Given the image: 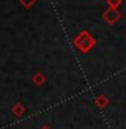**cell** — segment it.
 Instances as JSON below:
<instances>
[{
	"mask_svg": "<svg viewBox=\"0 0 126 129\" xmlns=\"http://www.w3.org/2000/svg\"><path fill=\"white\" fill-rule=\"evenodd\" d=\"M75 42L77 44V45H76L77 48H80V49H81L83 52H87V50L90 49V48L94 46V42H95V41H94V38H91L88 34L84 31L81 36H79L77 38H76Z\"/></svg>",
	"mask_w": 126,
	"mask_h": 129,
	"instance_id": "cell-1",
	"label": "cell"
},
{
	"mask_svg": "<svg viewBox=\"0 0 126 129\" xmlns=\"http://www.w3.org/2000/svg\"><path fill=\"white\" fill-rule=\"evenodd\" d=\"M107 14H110V15H111L110 23L115 22V20H117L118 18H119V12H118V11H115V10H108V11H107Z\"/></svg>",
	"mask_w": 126,
	"mask_h": 129,
	"instance_id": "cell-2",
	"label": "cell"
},
{
	"mask_svg": "<svg viewBox=\"0 0 126 129\" xmlns=\"http://www.w3.org/2000/svg\"><path fill=\"white\" fill-rule=\"evenodd\" d=\"M20 2H22V4H23V6H27V7H29V6L33 4V3L35 2V0H20Z\"/></svg>",
	"mask_w": 126,
	"mask_h": 129,
	"instance_id": "cell-3",
	"label": "cell"
},
{
	"mask_svg": "<svg viewBox=\"0 0 126 129\" xmlns=\"http://www.w3.org/2000/svg\"><path fill=\"white\" fill-rule=\"evenodd\" d=\"M107 2H108L110 6H118L121 3V0H107Z\"/></svg>",
	"mask_w": 126,
	"mask_h": 129,
	"instance_id": "cell-4",
	"label": "cell"
}]
</instances>
